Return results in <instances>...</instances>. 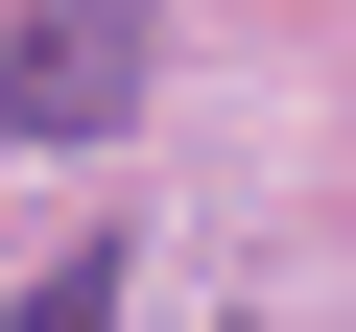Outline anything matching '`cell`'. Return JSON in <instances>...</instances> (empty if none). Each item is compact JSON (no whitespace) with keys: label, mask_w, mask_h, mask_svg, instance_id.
Here are the masks:
<instances>
[{"label":"cell","mask_w":356,"mask_h":332,"mask_svg":"<svg viewBox=\"0 0 356 332\" xmlns=\"http://www.w3.org/2000/svg\"><path fill=\"white\" fill-rule=\"evenodd\" d=\"M166 0H0V142H119Z\"/></svg>","instance_id":"6da1fadb"},{"label":"cell","mask_w":356,"mask_h":332,"mask_svg":"<svg viewBox=\"0 0 356 332\" xmlns=\"http://www.w3.org/2000/svg\"><path fill=\"white\" fill-rule=\"evenodd\" d=\"M95 285H119V261H95V238H72V261H48V285H24V332H95Z\"/></svg>","instance_id":"7a4b0ae2"}]
</instances>
